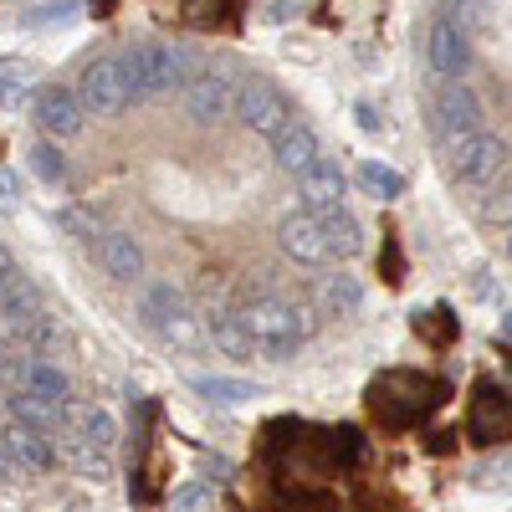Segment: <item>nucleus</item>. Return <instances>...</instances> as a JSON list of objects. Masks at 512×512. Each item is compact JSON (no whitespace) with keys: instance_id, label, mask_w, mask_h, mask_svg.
I'll return each instance as SVG.
<instances>
[{"instance_id":"nucleus-30","label":"nucleus","mask_w":512,"mask_h":512,"mask_svg":"<svg viewBox=\"0 0 512 512\" xmlns=\"http://www.w3.org/2000/svg\"><path fill=\"white\" fill-rule=\"evenodd\" d=\"M62 16H72V0H62V6H41V11H31L26 21L36 26V21H62Z\"/></svg>"},{"instance_id":"nucleus-22","label":"nucleus","mask_w":512,"mask_h":512,"mask_svg":"<svg viewBox=\"0 0 512 512\" xmlns=\"http://www.w3.org/2000/svg\"><path fill=\"white\" fill-rule=\"evenodd\" d=\"M190 384H195L205 400H216V405H246V400H256V384H246V379H226V374H195Z\"/></svg>"},{"instance_id":"nucleus-21","label":"nucleus","mask_w":512,"mask_h":512,"mask_svg":"<svg viewBox=\"0 0 512 512\" xmlns=\"http://www.w3.org/2000/svg\"><path fill=\"white\" fill-rule=\"evenodd\" d=\"M205 333H210V344H216L221 354H231V359H251V354H256V338L241 328L236 313H210Z\"/></svg>"},{"instance_id":"nucleus-23","label":"nucleus","mask_w":512,"mask_h":512,"mask_svg":"<svg viewBox=\"0 0 512 512\" xmlns=\"http://www.w3.org/2000/svg\"><path fill=\"white\" fill-rule=\"evenodd\" d=\"M359 185H364L369 195H379V200L405 195V175H400V169H390V164H379V159H364V164H359Z\"/></svg>"},{"instance_id":"nucleus-33","label":"nucleus","mask_w":512,"mask_h":512,"mask_svg":"<svg viewBox=\"0 0 512 512\" xmlns=\"http://www.w3.org/2000/svg\"><path fill=\"white\" fill-rule=\"evenodd\" d=\"M502 338H512V308L502 313Z\"/></svg>"},{"instance_id":"nucleus-20","label":"nucleus","mask_w":512,"mask_h":512,"mask_svg":"<svg viewBox=\"0 0 512 512\" xmlns=\"http://www.w3.org/2000/svg\"><path fill=\"white\" fill-rule=\"evenodd\" d=\"M318 221H323V241H328V256L338 262V256H354L364 246V231L359 221L349 216L344 205H333V210H318Z\"/></svg>"},{"instance_id":"nucleus-31","label":"nucleus","mask_w":512,"mask_h":512,"mask_svg":"<svg viewBox=\"0 0 512 512\" xmlns=\"http://www.w3.org/2000/svg\"><path fill=\"white\" fill-rule=\"evenodd\" d=\"M21 477V466L11 461V451H6V441H0V482H16Z\"/></svg>"},{"instance_id":"nucleus-28","label":"nucleus","mask_w":512,"mask_h":512,"mask_svg":"<svg viewBox=\"0 0 512 512\" xmlns=\"http://www.w3.org/2000/svg\"><path fill=\"white\" fill-rule=\"evenodd\" d=\"M16 205H21V185H16L11 169H0V216H11Z\"/></svg>"},{"instance_id":"nucleus-6","label":"nucleus","mask_w":512,"mask_h":512,"mask_svg":"<svg viewBox=\"0 0 512 512\" xmlns=\"http://www.w3.org/2000/svg\"><path fill=\"white\" fill-rule=\"evenodd\" d=\"M77 98H82V108H88V113H123L128 103H134V88H128L123 62H118V57H98V62H88Z\"/></svg>"},{"instance_id":"nucleus-18","label":"nucleus","mask_w":512,"mask_h":512,"mask_svg":"<svg viewBox=\"0 0 512 512\" xmlns=\"http://www.w3.org/2000/svg\"><path fill=\"white\" fill-rule=\"evenodd\" d=\"M318 308H323L328 318H354V313L364 308V287H359V277H349V272L323 277V287H318Z\"/></svg>"},{"instance_id":"nucleus-25","label":"nucleus","mask_w":512,"mask_h":512,"mask_svg":"<svg viewBox=\"0 0 512 512\" xmlns=\"http://www.w3.org/2000/svg\"><path fill=\"white\" fill-rule=\"evenodd\" d=\"M31 169H36L41 180H62V175H67V159H62V149L47 139V144L31 149Z\"/></svg>"},{"instance_id":"nucleus-2","label":"nucleus","mask_w":512,"mask_h":512,"mask_svg":"<svg viewBox=\"0 0 512 512\" xmlns=\"http://www.w3.org/2000/svg\"><path fill=\"white\" fill-rule=\"evenodd\" d=\"M118 62L128 72L134 98H154V93H169V88H185V82L195 77V72H185L190 67V52L185 47H164V41H144V47L123 52Z\"/></svg>"},{"instance_id":"nucleus-29","label":"nucleus","mask_w":512,"mask_h":512,"mask_svg":"<svg viewBox=\"0 0 512 512\" xmlns=\"http://www.w3.org/2000/svg\"><path fill=\"white\" fill-rule=\"evenodd\" d=\"M21 282V267L11 262V251L6 246H0V303H6V297H11V287Z\"/></svg>"},{"instance_id":"nucleus-19","label":"nucleus","mask_w":512,"mask_h":512,"mask_svg":"<svg viewBox=\"0 0 512 512\" xmlns=\"http://www.w3.org/2000/svg\"><path fill=\"white\" fill-rule=\"evenodd\" d=\"M26 390H31L36 400L57 405L62 415H67V405H72V379H67L52 359H31V369H26Z\"/></svg>"},{"instance_id":"nucleus-34","label":"nucleus","mask_w":512,"mask_h":512,"mask_svg":"<svg viewBox=\"0 0 512 512\" xmlns=\"http://www.w3.org/2000/svg\"><path fill=\"white\" fill-rule=\"evenodd\" d=\"M507 256H512V236H507Z\"/></svg>"},{"instance_id":"nucleus-27","label":"nucleus","mask_w":512,"mask_h":512,"mask_svg":"<svg viewBox=\"0 0 512 512\" xmlns=\"http://www.w3.org/2000/svg\"><path fill=\"white\" fill-rule=\"evenodd\" d=\"M482 216H487V221H512V180L487 190V200H482Z\"/></svg>"},{"instance_id":"nucleus-11","label":"nucleus","mask_w":512,"mask_h":512,"mask_svg":"<svg viewBox=\"0 0 512 512\" xmlns=\"http://www.w3.org/2000/svg\"><path fill=\"white\" fill-rule=\"evenodd\" d=\"M425 57H431V72L441 77V82H461V72H466V36H461V26H451V21H436L431 26V36H425Z\"/></svg>"},{"instance_id":"nucleus-26","label":"nucleus","mask_w":512,"mask_h":512,"mask_svg":"<svg viewBox=\"0 0 512 512\" xmlns=\"http://www.w3.org/2000/svg\"><path fill=\"white\" fill-rule=\"evenodd\" d=\"M169 507H175V512H205L210 507V487L205 482H185V487H175Z\"/></svg>"},{"instance_id":"nucleus-24","label":"nucleus","mask_w":512,"mask_h":512,"mask_svg":"<svg viewBox=\"0 0 512 512\" xmlns=\"http://www.w3.org/2000/svg\"><path fill=\"white\" fill-rule=\"evenodd\" d=\"M31 82H36L31 62H0V103H6V108H21L26 93H31Z\"/></svg>"},{"instance_id":"nucleus-8","label":"nucleus","mask_w":512,"mask_h":512,"mask_svg":"<svg viewBox=\"0 0 512 512\" xmlns=\"http://www.w3.org/2000/svg\"><path fill=\"white\" fill-rule=\"evenodd\" d=\"M277 241H282V251L292 256V262H308V267L333 262V256H328V241H323V221H318V210H292V216H282Z\"/></svg>"},{"instance_id":"nucleus-15","label":"nucleus","mask_w":512,"mask_h":512,"mask_svg":"<svg viewBox=\"0 0 512 512\" xmlns=\"http://www.w3.org/2000/svg\"><path fill=\"white\" fill-rule=\"evenodd\" d=\"M6 451H11V461L21 466V472H52L57 466V441L52 436H41V431H26V425H11L6 436Z\"/></svg>"},{"instance_id":"nucleus-9","label":"nucleus","mask_w":512,"mask_h":512,"mask_svg":"<svg viewBox=\"0 0 512 512\" xmlns=\"http://www.w3.org/2000/svg\"><path fill=\"white\" fill-rule=\"evenodd\" d=\"M82 113H88V108H82V98H77L72 88H57V82L31 98V118H36V128H41L47 139L77 134V128H82Z\"/></svg>"},{"instance_id":"nucleus-7","label":"nucleus","mask_w":512,"mask_h":512,"mask_svg":"<svg viewBox=\"0 0 512 512\" xmlns=\"http://www.w3.org/2000/svg\"><path fill=\"white\" fill-rule=\"evenodd\" d=\"M236 98H241L236 77L221 72V67H205V72H195V77L185 82V108H190V118H200V123H216V118L236 113Z\"/></svg>"},{"instance_id":"nucleus-4","label":"nucleus","mask_w":512,"mask_h":512,"mask_svg":"<svg viewBox=\"0 0 512 512\" xmlns=\"http://www.w3.org/2000/svg\"><path fill=\"white\" fill-rule=\"evenodd\" d=\"M139 318H144V328H154L159 338H175V344H190V338H195L185 292L169 282V277H149L139 287Z\"/></svg>"},{"instance_id":"nucleus-32","label":"nucleus","mask_w":512,"mask_h":512,"mask_svg":"<svg viewBox=\"0 0 512 512\" xmlns=\"http://www.w3.org/2000/svg\"><path fill=\"white\" fill-rule=\"evenodd\" d=\"M354 113H359V128H364V134H374V128H379V113H374L369 103H359Z\"/></svg>"},{"instance_id":"nucleus-5","label":"nucleus","mask_w":512,"mask_h":512,"mask_svg":"<svg viewBox=\"0 0 512 512\" xmlns=\"http://www.w3.org/2000/svg\"><path fill=\"white\" fill-rule=\"evenodd\" d=\"M236 118L251 128V134H267V139H277L282 128L292 123V103L272 88L267 77H251V82H241V98H236Z\"/></svg>"},{"instance_id":"nucleus-17","label":"nucleus","mask_w":512,"mask_h":512,"mask_svg":"<svg viewBox=\"0 0 512 512\" xmlns=\"http://www.w3.org/2000/svg\"><path fill=\"white\" fill-rule=\"evenodd\" d=\"M6 410H11V425H26V431H41V436H57L62 431V410L47 405V400H36L31 390L6 395Z\"/></svg>"},{"instance_id":"nucleus-12","label":"nucleus","mask_w":512,"mask_h":512,"mask_svg":"<svg viewBox=\"0 0 512 512\" xmlns=\"http://www.w3.org/2000/svg\"><path fill=\"white\" fill-rule=\"evenodd\" d=\"M436 108H441L446 139H456V134H477V128H482V98L466 88V82H446L441 98H436Z\"/></svg>"},{"instance_id":"nucleus-16","label":"nucleus","mask_w":512,"mask_h":512,"mask_svg":"<svg viewBox=\"0 0 512 512\" xmlns=\"http://www.w3.org/2000/svg\"><path fill=\"white\" fill-rule=\"evenodd\" d=\"M57 456H67L77 472H82V477H93V482H108V477H113L108 451L88 446V441H82V431H72V425H62V431H57Z\"/></svg>"},{"instance_id":"nucleus-1","label":"nucleus","mask_w":512,"mask_h":512,"mask_svg":"<svg viewBox=\"0 0 512 512\" xmlns=\"http://www.w3.org/2000/svg\"><path fill=\"white\" fill-rule=\"evenodd\" d=\"M236 318L256 338V354H267L277 364L292 359V349L318 333V313L308 303H287V297H256V303H246Z\"/></svg>"},{"instance_id":"nucleus-13","label":"nucleus","mask_w":512,"mask_h":512,"mask_svg":"<svg viewBox=\"0 0 512 512\" xmlns=\"http://www.w3.org/2000/svg\"><path fill=\"white\" fill-rule=\"evenodd\" d=\"M272 154H277V164L287 169V175H308V169L323 159V149H318V134H313L308 123H297V118L282 128L277 139H272Z\"/></svg>"},{"instance_id":"nucleus-14","label":"nucleus","mask_w":512,"mask_h":512,"mask_svg":"<svg viewBox=\"0 0 512 512\" xmlns=\"http://www.w3.org/2000/svg\"><path fill=\"white\" fill-rule=\"evenodd\" d=\"M98 262H103V272L113 282H134V277H144V246L128 231H108L98 241Z\"/></svg>"},{"instance_id":"nucleus-10","label":"nucleus","mask_w":512,"mask_h":512,"mask_svg":"<svg viewBox=\"0 0 512 512\" xmlns=\"http://www.w3.org/2000/svg\"><path fill=\"white\" fill-rule=\"evenodd\" d=\"M297 195H303V210H333L349 195V175L333 159H318L308 175H297Z\"/></svg>"},{"instance_id":"nucleus-3","label":"nucleus","mask_w":512,"mask_h":512,"mask_svg":"<svg viewBox=\"0 0 512 512\" xmlns=\"http://www.w3.org/2000/svg\"><path fill=\"white\" fill-rule=\"evenodd\" d=\"M446 164H451V175L466 180V185H492L507 169V144L497 134H487V128H477V134H456V139H446Z\"/></svg>"}]
</instances>
